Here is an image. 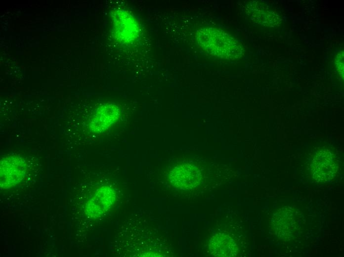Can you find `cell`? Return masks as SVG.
Here are the masks:
<instances>
[{"label": "cell", "instance_id": "obj_1", "mask_svg": "<svg viewBox=\"0 0 344 257\" xmlns=\"http://www.w3.org/2000/svg\"><path fill=\"white\" fill-rule=\"evenodd\" d=\"M198 46L205 53L221 59L236 60L244 54L241 44L228 33L212 27L197 31Z\"/></svg>", "mask_w": 344, "mask_h": 257}, {"label": "cell", "instance_id": "obj_2", "mask_svg": "<svg viewBox=\"0 0 344 257\" xmlns=\"http://www.w3.org/2000/svg\"><path fill=\"white\" fill-rule=\"evenodd\" d=\"M112 14L113 34L121 44H129L139 37L140 27L136 17L128 10L118 9Z\"/></svg>", "mask_w": 344, "mask_h": 257}, {"label": "cell", "instance_id": "obj_3", "mask_svg": "<svg viewBox=\"0 0 344 257\" xmlns=\"http://www.w3.org/2000/svg\"><path fill=\"white\" fill-rule=\"evenodd\" d=\"M202 168L193 163L178 164L170 171L169 179L171 184L180 189L188 190L198 186L203 179Z\"/></svg>", "mask_w": 344, "mask_h": 257}, {"label": "cell", "instance_id": "obj_4", "mask_svg": "<svg viewBox=\"0 0 344 257\" xmlns=\"http://www.w3.org/2000/svg\"><path fill=\"white\" fill-rule=\"evenodd\" d=\"M0 185L2 189L14 186L23 179L26 171V163L21 157L9 155L1 158Z\"/></svg>", "mask_w": 344, "mask_h": 257}, {"label": "cell", "instance_id": "obj_5", "mask_svg": "<svg viewBox=\"0 0 344 257\" xmlns=\"http://www.w3.org/2000/svg\"><path fill=\"white\" fill-rule=\"evenodd\" d=\"M338 170L334 155L328 150H321L313 158L311 167L312 178L317 182L324 183L332 180Z\"/></svg>", "mask_w": 344, "mask_h": 257}, {"label": "cell", "instance_id": "obj_6", "mask_svg": "<svg viewBox=\"0 0 344 257\" xmlns=\"http://www.w3.org/2000/svg\"><path fill=\"white\" fill-rule=\"evenodd\" d=\"M116 191L108 186L100 187L86 204V213L91 217L102 215L114 204Z\"/></svg>", "mask_w": 344, "mask_h": 257}, {"label": "cell", "instance_id": "obj_7", "mask_svg": "<svg viewBox=\"0 0 344 257\" xmlns=\"http://www.w3.org/2000/svg\"><path fill=\"white\" fill-rule=\"evenodd\" d=\"M120 109L112 103L100 106L91 117L89 127L95 132H101L112 126L118 119Z\"/></svg>", "mask_w": 344, "mask_h": 257}, {"label": "cell", "instance_id": "obj_8", "mask_svg": "<svg viewBox=\"0 0 344 257\" xmlns=\"http://www.w3.org/2000/svg\"><path fill=\"white\" fill-rule=\"evenodd\" d=\"M272 227L275 234L281 239L291 236L295 227L293 211L289 207L282 208L274 214Z\"/></svg>", "mask_w": 344, "mask_h": 257}, {"label": "cell", "instance_id": "obj_9", "mask_svg": "<svg viewBox=\"0 0 344 257\" xmlns=\"http://www.w3.org/2000/svg\"><path fill=\"white\" fill-rule=\"evenodd\" d=\"M209 249L211 253L216 257H233L238 252V247L234 240L228 235L218 234L210 242Z\"/></svg>", "mask_w": 344, "mask_h": 257}, {"label": "cell", "instance_id": "obj_10", "mask_svg": "<svg viewBox=\"0 0 344 257\" xmlns=\"http://www.w3.org/2000/svg\"><path fill=\"white\" fill-rule=\"evenodd\" d=\"M335 64L340 74L344 76V52L339 53L336 58Z\"/></svg>", "mask_w": 344, "mask_h": 257}]
</instances>
